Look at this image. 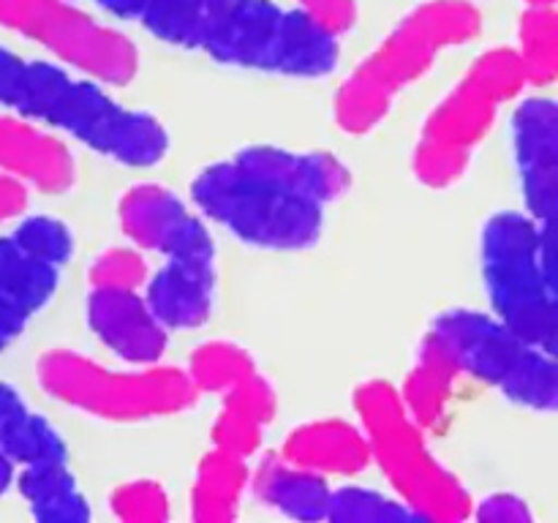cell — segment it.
I'll return each mask as SVG.
<instances>
[{
    "label": "cell",
    "mask_w": 558,
    "mask_h": 523,
    "mask_svg": "<svg viewBox=\"0 0 558 523\" xmlns=\"http://www.w3.org/2000/svg\"><path fill=\"white\" fill-rule=\"evenodd\" d=\"M87 321L98 341L131 365H156L167 352V327L140 289H93Z\"/></svg>",
    "instance_id": "4fadbf2b"
},
{
    "label": "cell",
    "mask_w": 558,
    "mask_h": 523,
    "mask_svg": "<svg viewBox=\"0 0 558 523\" xmlns=\"http://www.w3.org/2000/svg\"><path fill=\"white\" fill-rule=\"evenodd\" d=\"M281 455L316 474L352 477L371 463V447L363 430L347 419H314L287 436Z\"/></svg>",
    "instance_id": "e0dca14e"
},
{
    "label": "cell",
    "mask_w": 558,
    "mask_h": 523,
    "mask_svg": "<svg viewBox=\"0 0 558 523\" xmlns=\"http://www.w3.org/2000/svg\"><path fill=\"white\" fill-rule=\"evenodd\" d=\"M300 9L308 11L316 22L332 31L336 36L347 33L357 20V5L354 0H298Z\"/></svg>",
    "instance_id": "836d02e7"
},
{
    "label": "cell",
    "mask_w": 558,
    "mask_h": 523,
    "mask_svg": "<svg viewBox=\"0 0 558 523\" xmlns=\"http://www.w3.org/2000/svg\"><path fill=\"white\" fill-rule=\"evenodd\" d=\"M234 158L243 167L281 183L283 188L298 191V194L322 202V205H327L349 188V169L325 150L294 153L283 150V147L254 145L240 150Z\"/></svg>",
    "instance_id": "2e32d148"
},
{
    "label": "cell",
    "mask_w": 558,
    "mask_h": 523,
    "mask_svg": "<svg viewBox=\"0 0 558 523\" xmlns=\"http://www.w3.org/2000/svg\"><path fill=\"white\" fill-rule=\"evenodd\" d=\"M458 376H461V370H458L456 360L441 346L439 338L434 332H428L423 346H420L412 370H409L407 381H403V390L398 392L403 406H407L409 417L420 428H434L436 423L445 419Z\"/></svg>",
    "instance_id": "ffe728a7"
},
{
    "label": "cell",
    "mask_w": 558,
    "mask_h": 523,
    "mask_svg": "<svg viewBox=\"0 0 558 523\" xmlns=\"http://www.w3.org/2000/svg\"><path fill=\"white\" fill-rule=\"evenodd\" d=\"M11 483H14V461L0 450V496L11 488Z\"/></svg>",
    "instance_id": "f35d334b"
},
{
    "label": "cell",
    "mask_w": 558,
    "mask_h": 523,
    "mask_svg": "<svg viewBox=\"0 0 558 523\" xmlns=\"http://www.w3.org/2000/svg\"><path fill=\"white\" fill-rule=\"evenodd\" d=\"M550 229L529 212H496L483 232V276L494 316L518 338L556 354L558 300Z\"/></svg>",
    "instance_id": "3957f363"
},
{
    "label": "cell",
    "mask_w": 558,
    "mask_h": 523,
    "mask_svg": "<svg viewBox=\"0 0 558 523\" xmlns=\"http://www.w3.org/2000/svg\"><path fill=\"white\" fill-rule=\"evenodd\" d=\"M27 319H31V314L0 289V352L25 330Z\"/></svg>",
    "instance_id": "e575fe53"
},
{
    "label": "cell",
    "mask_w": 558,
    "mask_h": 523,
    "mask_svg": "<svg viewBox=\"0 0 558 523\" xmlns=\"http://www.w3.org/2000/svg\"><path fill=\"white\" fill-rule=\"evenodd\" d=\"M0 174L49 194L74 185L76 163L58 136L38 131L20 114H0Z\"/></svg>",
    "instance_id": "5bb4252c"
},
{
    "label": "cell",
    "mask_w": 558,
    "mask_h": 523,
    "mask_svg": "<svg viewBox=\"0 0 558 523\" xmlns=\"http://www.w3.org/2000/svg\"><path fill=\"white\" fill-rule=\"evenodd\" d=\"M480 25L483 16L469 0H430L409 11L341 85L332 107L338 125L349 134H368L403 87L417 82L445 49L477 36Z\"/></svg>",
    "instance_id": "7a4b0ae2"
},
{
    "label": "cell",
    "mask_w": 558,
    "mask_h": 523,
    "mask_svg": "<svg viewBox=\"0 0 558 523\" xmlns=\"http://www.w3.org/2000/svg\"><path fill=\"white\" fill-rule=\"evenodd\" d=\"M20 494L25 496L31 515L44 523H80L90 518L85 496L76 488L74 474L65 461H47L22 466Z\"/></svg>",
    "instance_id": "7402d4cb"
},
{
    "label": "cell",
    "mask_w": 558,
    "mask_h": 523,
    "mask_svg": "<svg viewBox=\"0 0 558 523\" xmlns=\"http://www.w3.org/2000/svg\"><path fill=\"white\" fill-rule=\"evenodd\" d=\"M120 229L140 248L174 259V256H199L213 259L210 232L205 221L185 207L174 191L158 183H140L129 188L118 207Z\"/></svg>",
    "instance_id": "8fae6325"
},
{
    "label": "cell",
    "mask_w": 558,
    "mask_h": 523,
    "mask_svg": "<svg viewBox=\"0 0 558 523\" xmlns=\"http://www.w3.org/2000/svg\"><path fill=\"white\" fill-rule=\"evenodd\" d=\"M25 205H27V185H22L20 180L0 174V221L20 216V212L25 210Z\"/></svg>",
    "instance_id": "d590c367"
},
{
    "label": "cell",
    "mask_w": 558,
    "mask_h": 523,
    "mask_svg": "<svg viewBox=\"0 0 558 523\" xmlns=\"http://www.w3.org/2000/svg\"><path fill=\"white\" fill-rule=\"evenodd\" d=\"M199 5L202 0H147L140 20L161 41L194 49Z\"/></svg>",
    "instance_id": "83f0119b"
},
{
    "label": "cell",
    "mask_w": 558,
    "mask_h": 523,
    "mask_svg": "<svg viewBox=\"0 0 558 523\" xmlns=\"http://www.w3.org/2000/svg\"><path fill=\"white\" fill-rule=\"evenodd\" d=\"M189 379L194 381L196 392H229L256 374V363L243 346L232 341H207L196 346L191 354Z\"/></svg>",
    "instance_id": "d4e9b609"
},
{
    "label": "cell",
    "mask_w": 558,
    "mask_h": 523,
    "mask_svg": "<svg viewBox=\"0 0 558 523\" xmlns=\"http://www.w3.org/2000/svg\"><path fill=\"white\" fill-rule=\"evenodd\" d=\"M472 156H463V153L445 150V147L428 145V142H420L417 150H414V174H417L420 183L430 185V188H447L456 180L463 178V172L469 169Z\"/></svg>",
    "instance_id": "1f68e13d"
},
{
    "label": "cell",
    "mask_w": 558,
    "mask_h": 523,
    "mask_svg": "<svg viewBox=\"0 0 558 523\" xmlns=\"http://www.w3.org/2000/svg\"><path fill=\"white\" fill-rule=\"evenodd\" d=\"M0 450L14 461V466H33V463L65 461V445L58 428L47 423L41 414L31 409L22 412L9 428L0 434Z\"/></svg>",
    "instance_id": "484cf974"
},
{
    "label": "cell",
    "mask_w": 558,
    "mask_h": 523,
    "mask_svg": "<svg viewBox=\"0 0 558 523\" xmlns=\"http://www.w3.org/2000/svg\"><path fill=\"white\" fill-rule=\"evenodd\" d=\"M251 488H254L256 499L262 504L278 510L287 518H298V521H322V518H327L332 488L327 485L325 474L289 463L281 452L262 458L254 479H251Z\"/></svg>",
    "instance_id": "ac0fdd59"
},
{
    "label": "cell",
    "mask_w": 558,
    "mask_h": 523,
    "mask_svg": "<svg viewBox=\"0 0 558 523\" xmlns=\"http://www.w3.org/2000/svg\"><path fill=\"white\" fill-rule=\"evenodd\" d=\"M354 409L363 419L371 461L379 463L398 499L417 521L452 523L472 515V496L461 479L441 466L425 445L423 428L409 417L390 381H365L354 392Z\"/></svg>",
    "instance_id": "277c9868"
},
{
    "label": "cell",
    "mask_w": 558,
    "mask_h": 523,
    "mask_svg": "<svg viewBox=\"0 0 558 523\" xmlns=\"http://www.w3.org/2000/svg\"><path fill=\"white\" fill-rule=\"evenodd\" d=\"M38 381L54 401L112 423L178 414L199 396L180 368L156 363L142 370H109L69 349H52L38 360Z\"/></svg>",
    "instance_id": "8992f818"
},
{
    "label": "cell",
    "mask_w": 558,
    "mask_h": 523,
    "mask_svg": "<svg viewBox=\"0 0 558 523\" xmlns=\"http://www.w3.org/2000/svg\"><path fill=\"white\" fill-rule=\"evenodd\" d=\"M0 107L65 131L125 167H153L169 150L167 129L153 114L118 104L96 80H76L60 65L25 60L5 47H0Z\"/></svg>",
    "instance_id": "6da1fadb"
},
{
    "label": "cell",
    "mask_w": 558,
    "mask_h": 523,
    "mask_svg": "<svg viewBox=\"0 0 558 523\" xmlns=\"http://www.w3.org/2000/svg\"><path fill=\"white\" fill-rule=\"evenodd\" d=\"M327 521H363V523H396L417 521L412 510L401 499L379 494V490L360 488V485H343L330 490L327 504Z\"/></svg>",
    "instance_id": "4316f807"
},
{
    "label": "cell",
    "mask_w": 558,
    "mask_h": 523,
    "mask_svg": "<svg viewBox=\"0 0 558 523\" xmlns=\"http://www.w3.org/2000/svg\"><path fill=\"white\" fill-rule=\"evenodd\" d=\"M472 515L483 523H529L532 510L515 494H490L472 507Z\"/></svg>",
    "instance_id": "d6a6232c"
},
{
    "label": "cell",
    "mask_w": 558,
    "mask_h": 523,
    "mask_svg": "<svg viewBox=\"0 0 558 523\" xmlns=\"http://www.w3.org/2000/svg\"><path fill=\"white\" fill-rule=\"evenodd\" d=\"M526 85V71L515 49H488L430 112L420 142L472 156L477 142L494 125L501 104L512 101Z\"/></svg>",
    "instance_id": "9c48e42d"
},
{
    "label": "cell",
    "mask_w": 558,
    "mask_h": 523,
    "mask_svg": "<svg viewBox=\"0 0 558 523\" xmlns=\"http://www.w3.org/2000/svg\"><path fill=\"white\" fill-rule=\"evenodd\" d=\"M430 332L450 352L461 374L499 387L510 401L532 412H556L558 365L554 352L526 343L496 316L469 308L441 314Z\"/></svg>",
    "instance_id": "52a82bcc"
},
{
    "label": "cell",
    "mask_w": 558,
    "mask_h": 523,
    "mask_svg": "<svg viewBox=\"0 0 558 523\" xmlns=\"http://www.w3.org/2000/svg\"><path fill=\"white\" fill-rule=\"evenodd\" d=\"M109 504L114 518L129 523H158L169 518V494L153 479H131L120 485Z\"/></svg>",
    "instance_id": "f546056e"
},
{
    "label": "cell",
    "mask_w": 558,
    "mask_h": 523,
    "mask_svg": "<svg viewBox=\"0 0 558 523\" xmlns=\"http://www.w3.org/2000/svg\"><path fill=\"white\" fill-rule=\"evenodd\" d=\"M276 409L278 401L270 381L262 379L259 374L248 376L238 387L223 392V406L213 425V445L248 461L259 450L262 434L276 417Z\"/></svg>",
    "instance_id": "d6986e66"
},
{
    "label": "cell",
    "mask_w": 558,
    "mask_h": 523,
    "mask_svg": "<svg viewBox=\"0 0 558 523\" xmlns=\"http://www.w3.org/2000/svg\"><path fill=\"white\" fill-rule=\"evenodd\" d=\"M147 276L145 259L134 248H107L90 265L93 289H140Z\"/></svg>",
    "instance_id": "4dcf8cb0"
},
{
    "label": "cell",
    "mask_w": 558,
    "mask_h": 523,
    "mask_svg": "<svg viewBox=\"0 0 558 523\" xmlns=\"http://www.w3.org/2000/svg\"><path fill=\"white\" fill-rule=\"evenodd\" d=\"M191 196L207 218L259 248H308L319 240L325 223L322 202L283 188L238 158L202 169Z\"/></svg>",
    "instance_id": "5b68a950"
},
{
    "label": "cell",
    "mask_w": 558,
    "mask_h": 523,
    "mask_svg": "<svg viewBox=\"0 0 558 523\" xmlns=\"http://www.w3.org/2000/svg\"><path fill=\"white\" fill-rule=\"evenodd\" d=\"M529 5H556V0H526Z\"/></svg>",
    "instance_id": "ab89813d"
},
{
    "label": "cell",
    "mask_w": 558,
    "mask_h": 523,
    "mask_svg": "<svg viewBox=\"0 0 558 523\" xmlns=\"http://www.w3.org/2000/svg\"><path fill=\"white\" fill-rule=\"evenodd\" d=\"M0 27L33 38L63 63L107 85H129L140 69L136 47L71 0H0Z\"/></svg>",
    "instance_id": "ba28073f"
},
{
    "label": "cell",
    "mask_w": 558,
    "mask_h": 523,
    "mask_svg": "<svg viewBox=\"0 0 558 523\" xmlns=\"http://www.w3.org/2000/svg\"><path fill=\"white\" fill-rule=\"evenodd\" d=\"M289 9L272 0H202L194 49L243 69L281 74Z\"/></svg>",
    "instance_id": "30bf717a"
},
{
    "label": "cell",
    "mask_w": 558,
    "mask_h": 523,
    "mask_svg": "<svg viewBox=\"0 0 558 523\" xmlns=\"http://www.w3.org/2000/svg\"><path fill=\"white\" fill-rule=\"evenodd\" d=\"M96 3L112 16H120V20H140L147 0H96Z\"/></svg>",
    "instance_id": "74e56055"
},
{
    "label": "cell",
    "mask_w": 558,
    "mask_h": 523,
    "mask_svg": "<svg viewBox=\"0 0 558 523\" xmlns=\"http://www.w3.org/2000/svg\"><path fill=\"white\" fill-rule=\"evenodd\" d=\"M27 256L44 262V265L60 267L71 256V232L52 216H31L16 223L9 234Z\"/></svg>",
    "instance_id": "f1b7e54d"
},
{
    "label": "cell",
    "mask_w": 558,
    "mask_h": 523,
    "mask_svg": "<svg viewBox=\"0 0 558 523\" xmlns=\"http://www.w3.org/2000/svg\"><path fill=\"white\" fill-rule=\"evenodd\" d=\"M512 150L529 216L554 227L558 207V112L554 98H529L512 114Z\"/></svg>",
    "instance_id": "7c38bea8"
},
{
    "label": "cell",
    "mask_w": 558,
    "mask_h": 523,
    "mask_svg": "<svg viewBox=\"0 0 558 523\" xmlns=\"http://www.w3.org/2000/svg\"><path fill=\"white\" fill-rule=\"evenodd\" d=\"M145 283V303L167 330H189L210 319L216 292L213 259L174 256Z\"/></svg>",
    "instance_id": "9a60e30c"
},
{
    "label": "cell",
    "mask_w": 558,
    "mask_h": 523,
    "mask_svg": "<svg viewBox=\"0 0 558 523\" xmlns=\"http://www.w3.org/2000/svg\"><path fill=\"white\" fill-rule=\"evenodd\" d=\"M58 267L27 256L11 238H0V289L16 305L36 314L58 289Z\"/></svg>",
    "instance_id": "603a6c76"
},
{
    "label": "cell",
    "mask_w": 558,
    "mask_h": 523,
    "mask_svg": "<svg viewBox=\"0 0 558 523\" xmlns=\"http://www.w3.org/2000/svg\"><path fill=\"white\" fill-rule=\"evenodd\" d=\"M518 58L529 85H550L558 74V25L554 5H529L518 27Z\"/></svg>",
    "instance_id": "cb8c5ba5"
},
{
    "label": "cell",
    "mask_w": 558,
    "mask_h": 523,
    "mask_svg": "<svg viewBox=\"0 0 558 523\" xmlns=\"http://www.w3.org/2000/svg\"><path fill=\"white\" fill-rule=\"evenodd\" d=\"M248 463L232 452L213 450L202 458L191 488V515L202 523H227L238 515L248 485Z\"/></svg>",
    "instance_id": "44dd1931"
},
{
    "label": "cell",
    "mask_w": 558,
    "mask_h": 523,
    "mask_svg": "<svg viewBox=\"0 0 558 523\" xmlns=\"http://www.w3.org/2000/svg\"><path fill=\"white\" fill-rule=\"evenodd\" d=\"M22 412H27V406L25 401H22L20 392L11 385H5V381H0V434H3Z\"/></svg>",
    "instance_id": "8d00e7d4"
}]
</instances>
